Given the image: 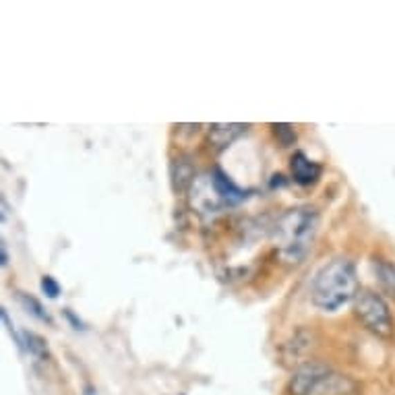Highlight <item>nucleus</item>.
Wrapping results in <instances>:
<instances>
[{
	"instance_id": "f257e3e1",
	"label": "nucleus",
	"mask_w": 395,
	"mask_h": 395,
	"mask_svg": "<svg viewBox=\"0 0 395 395\" xmlns=\"http://www.w3.org/2000/svg\"><path fill=\"white\" fill-rule=\"evenodd\" d=\"M358 273L356 265L350 259L337 257L323 265L313 283H310V300L317 308L325 313H335L358 296Z\"/></svg>"
},
{
	"instance_id": "f03ea898",
	"label": "nucleus",
	"mask_w": 395,
	"mask_h": 395,
	"mask_svg": "<svg viewBox=\"0 0 395 395\" xmlns=\"http://www.w3.org/2000/svg\"><path fill=\"white\" fill-rule=\"evenodd\" d=\"M319 213L315 207H294L281 213L273 228L277 255L286 263H300L317 236Z\"/></svg>"
},
{
	"instance_id": "7ed1b4c3",
	"label": "nucleus",
	"mask_w": 395,
	"mask_h": 395,
	"mask_svg": "<svg viewBox=\"0 0 395 395\" xmlns=\"http://www.w3.org/2000/svg\"><path fill=\"white\" fill-rule=\"evenodd\" d=\"M354 313L360 323L375 335L383 340H392L395 333V321L392 317V308L385 298L377 292L362 290L354 300Z\"/></svg>"
},
{
	"instance_id": "20e7f679",
	"label": "nucleus",
	"mask_w": 395,
	"mask_h": 395,
	"mask_svg": "<svg viewBox=\"0 0 395 395\" xmlns=\"http://www.w3.org/2000/svg\"><path fill=\"white\" fill-rule=\"evenodd\" d=\"M191 205L199 211V213H213V211H220L226 205V201L220 197L213 180H211V174H205V176H197L191 184Z\"/></svg>"
},
{
	"instance_id": "39448f33",
	"label": "nucleus",
	"mask_w": 395,
	"mask_h": 395,
	"mask_svg": "<svg viewBox=\"0 0 395 395\" xmlns=\"http://www.w3.org/2000/svg\"><path fill=\"white\" fill-rule=\"evenodd\" d=\"M331 369L323 362H304L300 365L288 385L290 395H310V392L315 389V385L329 373Z\"/></svg>"
},
{
	"instance_id": "423d86ee",
	"label": "nucleus",
	"mask_w": 395,
	"mask_h": 395,
	"mask_svg": "<svg viewBox=\"0 0 395 395\" xmlns=\"http://www.w3.org/2000/svg\"><path fill=\"white\" fill-rule=\"evenodd\" d=\"M356 392H358V385L350 377L340 375L335 371H329L315 385V389L310 392V395H356Z\"/></svg>"
},
{
	"instance_id": "0eeeda50",
	"label": "nucleus",
	"mask_w": 395,
	"mask_h": 395,
	"mask_svg": "<svg viewBox=\"0 0 395 395\" xmlns=\"http://www.w3.org/2000/svg\"><path fill=\"white\" fill-rule=\"evenodd\" d=\"M292 176H294V182L302 184V186H308V184H315L319 178H321V172H323V166L313 161L310 157H306V153L302 151H296L292 155Z\"/></svg>"
},
{
	"instance_id": "6e6552de",
	"label": "nucleus",
	"mask_w": 395,
	"mask_h": 395,
	"mask_svg": "<svg viewBox=\"0 0 395 395\" xmlns=\"http://www.w3.org/2000/svg\"><path fill=\"white\" fill-rule=\"evenodd\" d=\"M211 180H213V184H216L220 197L226 201L228 207H230V205H236V203H240V201L247 199V193H245L243 188H238L220 168H216V170L211 172Z\"/></svg>"
},
{
	"instance_id": "1a4fd4ad",
	"label": "nucleus",
	"mask_w": 395,
	"mask_h": 395,
	"mask_svg": "<svg viewBox=\"0 0 395 395\" xmlns=\"http://www.w3.org/2000/svg\"><path fill=\"white\" fill-rule=\"evenodd\" d=\"M249 129V125H240V123H218L209 127V141L216 147H228L230 143H234L240 134H245Z\"/></svg>"
},
{
	"instance_id": "9d476101",
	"label": "nucleus",
	"mask_w": 395,
	"mask_h": 395,
	"mask_svg": "<svg viewBox=\"0 0 395 395\" xmlns=\"http://www.w3.org/2000/svg\"><path fill=\"white\" fill-rule=\"evenodd\" d=\"M373 269H375V275H377L381 292L395 298V265L385 261V259H377L373 263Z\"/></svg>"
},
{
	"instance_id": "9b49d317",
	"label": "nucleus",
	"mask_w": 395,
	"mask_h": 395,
	"mask_svg": "<svg viewBox=\"0 0 395 395\" xmlns=\"http://www.w3.org/2000/svg\"><path fill=\"white\" fill-rule=\"evenodd\" d=\"M172 176H174V186L184 191L186 186L193 184L195 180V170L191 168V164L186 159H176V164L172 166Z\"/></svg>"
},
{
	"instance_id": "f8f14e48",
	"label": "nucleus",
	"mask_w": 395,
	"mask_h": 395,
	"mask_svg": "<svg viewBox=\"0 0 395 395\" xmlns=\"http://www.w3.org/2000/svg\"><path fill=\"white\" fill-rule=\"evenodd\" d=\"M19 300H21V304L27 308V313H31L35 319H40V321H44V323H52L50 315L44 310V306H42V304H40L33 296H27V294L19 292Z\"/></svg>"
},
{
	"instance_id": "ddd939ff",
	"label": "nucleus",
	"mask_w": 395,
	"mask_h": 395,
	"mask_svg": "<svg viewBox=\"0 0 395 395\" xmlns=\"http://www.w3.org/2000/svg\"><path fill=\"white\" fill-rule=\"evenodd\" d=\"M271 129H273L275 139L281 143V147H288L296 141V131L292 125H271Z\"/></svg>"
},
{
	"instance_id": "4468645a",
	"label": "nucleus",
	"mask_w": 395,
	"mask_h": 395,
	"mask_svg": "<svg viewBox=\"0 0 395 395\" xmlns=\"http://www.w3.org/2000/svg\"><path fill=\"white\" fill-rule=\"evenodd\" d=\"M25 344H27V350L29 354H33L35 358H44L46 356V342L35 335V333H25Z\"/></svg>"
},
{
	"instance_id": "2eb2a0df",
	"label": "nucleus",
	"mask_w": 395,
	"mask_h": 395,
	"mask_svg": "<svg viewBox=\"0 0 395 395\" xmlns=\"http://www.w3.org/2000/svg\"><path fill=\"white\" fill-rule=\"evenodd\" d=\"M42 290L48 298H58L60 294V283L52 277V275H44L42 277Z\"/></svg>"
},
{
	"instance_id": "dca6fc26",
	"label": "nucleus",
	"mask_w": 395,
	"mask_h": 395,
	"mask_svg": "<svg viewBox=\"0 0 395 395\" xmlns=\"http://www.w3.org/2000/svg\"><path fill=\"white\" fill-rule=\"evenodd\" d=\"M0 317H2V323L6 325V329L10 331V335L15 337L17 346H19V348H23V342H21V337L15 333V327H12V323H10V319H8V313H6V308H0Z\"/></svg>"
},
{
	"instance_id": "f3484780",
	"label": "nucleus",
	"mask_w": 395,
	"mask_h": 395,
	"mask_svg": "<svg viewBox=\"0 0 395 395\" xmlns=\"http://www.w3.org/2000/svg\"><path fill=\"white\" fill-rule=\"evenodd\" d=\"M6 263H8V251H6V243H4V240H0V265L4 267Z\"/></svg>"
},
{
	"instance_id": "a211bd4d",
	"label": "nucleus",
	"mask_w": 395,
	"mask_h": 395,
	"mask_svg": "<svg viewBox=\"0 0 395 395\" xmlns=\"http://www.w3.org/2000/svg\"><path fill=\"white\" fill-rule=\"evenodd\" d=\"M64 315H67V317H69V319H71V321L75 323V329H83V327H81V321H79V319H77V317H75V315H73V313H71L69 308L64 310Z\"/></svg>"
}]
</instances>
